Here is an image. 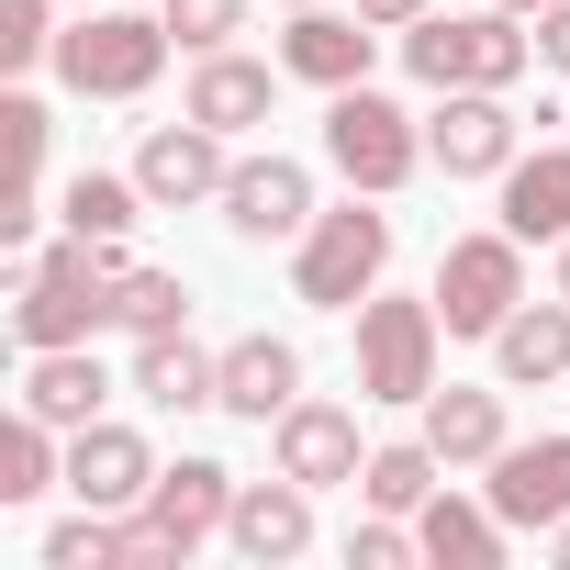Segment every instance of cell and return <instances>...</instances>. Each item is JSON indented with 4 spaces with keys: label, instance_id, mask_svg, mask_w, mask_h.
<instances>
[{
    "label": "cell",
    "instance_id": "d590c367",
    "mask_svg": "<svg viewBox=\"0 0 570 570\" xmlns=\"http://www.w3.org/2000/svg\"><path fill=\"white\" fill-rule=\"evenodd\" d=\"M548 548H559V559H570V525H559V537H548Z\"/></svg>",
    "mask_w": 570,
    "mask_h": 570
},
{
    "label": "cell",
    "instance_id": "ffe728a7",
    "mask_svg": "<svg viewBox=\"0 0 570 570\" xmlns=\"http://www.w3.org/2000/svg\"><path fill=\"white\" fill-rule=\"evenodd\" d=\"M414 537H425V559H436V570H503V548H514V525L492 514V492L470 503V492H448V481L414 503Z\"/></svg>",
    "mask_w": 570,
    "mask_h": 570
},
{
    "label": "cell",
    "instance_id": "277c9868",
    "mask_svg": "<svg viewBox=\"0 0 570 570\" xmlns=\"http://www.w3.org/2000/svg\"><path fill=\"white\" fill-rule=\"evenodd\" d=\"M168 12H68V35H57V90H79V101H146L157 90V68H168Z\"/></svg>",
    "mask_w": 570,
    "mask_h": 570
},
{
    "label": "cell",
    "instance_id": "7a4b0ae2",
    "mask_svg": "<svg viewBox=\"0 0 570 570\" xmlns=\"http://www.w3.org/2000/svg\"><path fill=\"white\" fill-rule=\"evenodd\" d=\"M403 68L425 90H514L537 68V23L503 12V0H481V12H425V23H403Z\"/></svg>",
    "mask_w": 570,
    "mask_h": 570
},
{
    "label": "cell",
    "instance_id": "4dcf8cb0",
    "mask_svg": "<svg viewBox=\"0 0 570 570\" xmlns=\"http://www.w3.org/2000/svg\"><path fill=\"white\" fill-rule=\"evenodd\" d=\"M347 559H358V570H403V559H425V537H414V514H381V503H370V514L347 525Z\"/></svg>",
    "mask_w": 570,
    "mask_h": 570
},
{
    "label": "cell",
    "instance_id": "6da1fadb",
    "mask_svg": "<svg viewBox=\"0 0 570 570\" xmlns=\"http://www.w3.org/2000/svg\"><path fill=\"white\" fill-rule=\"evenodd\" d=\"M112 279H124V246H90V235H57L23 257L12 279V347H90L112 325Z\"/></svg>",
    "mask_w": 570,
    "mask_h": 570
},
{
    "label": "cell",
    "instance_id": "9a60e30c",
    "mask_svg": "<svg viewBox=\"0 0 570 570\" xmlns=\"http://www.w3.org/2000/svg\"><path fill=\"white\" fill-rule=\"evenodd\" d=\"M224 548H235V559H257V570H279V559H303V548H314V492H303L292 470H268V481H235V514H224Z\"/></svg>",
    "mask_w": 570,
    "mask_h": 570
},
{
    "label": "cell",
    "instance_id": "7c38bea8",
    "mask_svg": "<svg viewBox=\"0 0 570 570\" xmlns=\"http://www.w3.org/2000/svg\"><path fill=\"white\" fill-rule=\"evenodd\" d=\"M157 470H168V459H157L135 425H112V414L68 436V492H79L90 514H135V503L157 492Z\"/></svg>",
    "mask_w": 570,
    "mask_h": 570
},
{
    "label": "cell",
    "instance_id": "e0dca14e",
    "mask_svg": "<svg viewBox=\"0 0 570 570\" xmlns=\"http://www.w3.org/2000/svg\"><path fill=\"white\" fill-rule=\"evenodd\" d=\"M135 514L190 559L202 537H224V514H235V470H224V459H168V470H157V492H146Z\"/></svg>",
    "mask_w": 570,
    "mask_h": 570
},
{
    "label": "cell",
    "instance_id": "5b68a950",
    "mask_svg": "<svg viewBox=\"0 0 570 570\" xmlns=\"http://www.w3.org/2000/svg\"><path fill=\"white\" fill-rule=\"evenodd\" d=\"M325 168H336L347 190H381V202H392V190L425 168V124H414L392 90H370V79H358V90H325Z\"/></svg>",
    "mask_w": 570,
    "mask_h": 570
},
{
    "label": "cell",
    "instance_id": "9c48e42d",
    "mask_svg": "<svg viewBox=\"0 0 570 570\" xmlns=\"http://www.w3.org/2000/svg\"><path fill=\"white\" fill-rule=\"evenodd\" d=\"M135 179H146V202H157V213L224 202V179H235V135H213L202 112H179V124H146V146H135Z\"/></svg>",
    "mask_w": 570,
    "mask_h": 570
},
{
    "label": "cell",
    "instance_id": "484cf974",
    "mask_svg": "<svg viewBox=\"0 0 570 570\" xmlns=\"http://www.w3.org/2000/svg\"><path fill=\"white\" fill-rule=\"evenodd\" d=\"M46 492H68V425L12 414L0 425V503H46Z\"/></svg>",
    "mask_w": 570,
    "mask_h": 570
},
{
    "label": "cell",
    "instance_id": "f35d334b",
    "mask_svg": "<svg viewBox=\"0 0 570 570\" xmlns=\"http://www.w3.org/2000/svg\"><path fill=\"white\" fill-rule=\"evenodd\" d=\"M559 124H570V112H559Z\"/></svg>",
    "mask_w": 570,
    "mask_h": 570
},
{
    "label": "cell",
    "instance_id": "cb8c5ba5",
    "mask_svg": "<svg viewBox=\"0 0 570 570\" xmlns=\"http://www.w3.org/2000/svg\"><path fill=\"white\" fill-rule=\"evenodd\" d=\"M503 224L525 246H570V146H537L503 168Z\"/></svg>",
    "mask_w": 570,
    "mask_h": 570
},
{
    "label": "cell",
    "instance_id": "603a6c76",
    "mask_svg": "<svg viewBox=\"0 0 570 570\" xmlns=\"http://www.w3.org/2000/svg\"><path fill=\"white\" fill-rule=\"evenodd\" d=\"M101 392H112V381H101L90 347H35V358H23V414H46V425H68V436L101 425Z\"/></svg>",
    "mask_w": 570,
    "mask_h": 570
},
{
    "label": "cell",
    "instance_id": "4fadbf2b",
    "mask_svg": "<svg viewBox=\"0 0 570 570\" xmlns=\"http://www.w3.org/2000/svg\"><path fill=\"white\" fill-rule=\"evenodd\" d=\"M370 57H381V23H370V12H336V0L292 12V35H279V68H292L303 90H358Z\"/></svg>",
    "mask_w": 570,
    "mask_h": 570
},
{
    "label": "cell",
    "instance_id": "f546056e",
    "mask_svg": "<svg viewBox=\"0 0 570 570\" xmlns=\"http://www.w3.org/2000/svg\"><path fill=\"white\" fill-rule=\"evenodd\" d=\"M157 12H168V35H179L190 57H213V46H235V35H246L257 0H157Z\"/></svg>",
    "mask_w": 570,
    "mask_h": 570
},
{
    "label": "cell",
    "instance_id": "30bf717a",
    "mask_svg": "<svg viewBox=\"0 0 570 570\" xmlns=\"http://www.w3.org/2000/svg\"><path fill=\"white\" fill-rule=\"evenodd\" d=\"M481 492H492V514H503L514 537H559V525H570V436H514Z\"/></svg>",
    "mask_w": 570,
    "mask_h": 570
},
{
    "label": "cell",
    "instance_id": "836d02e7",
    "mask_svg": "<svg viewBox=\"0 0 570 570\" xmlns=\"http://www.w3.org/2000/svg\"><path fill=\"white\" fill-rule=\"evenodd\" d=\"M503 12H525V23H537V12H548V0H503Z\"/></svg>",
    "mask_w": 570,
    "mask_h": 570
},
{
    "label": "cell",
    "instance_id": "ac0fdd59",
    "mask_svg": "<svg viewBox=\"0 0 570 570\" xmlns=\"http://www.w3.org/2000/svg\"><path fill=\"white\" fill-rule=\"evenodd\" d=\"M414 414H425V448H436L448 470H492V459L514 448V425H503V392H481V381H436Z\"/></svg>",
    "mask_w": 570,
    "mask_h": 570
},
{
    "label": "cell",
    "instance_id": "d4e9b609",
    "mask_svg": "<svg viewBox=\"0 0 570 570\" xmlns=\"http://www.w3.org/2000/svg\"><path fill=\"white\" fill-rule=\"evenodd\" d=\"M146 213H157V202H146V179H135V168H124V179H112V168H79V179L57 190V224H68V235H90V246H124Z\"/></svg>",
    "mask_w": 570,
    "mask_h": 570
},
{
    "label": "cell",
    "instance_id": "d6a6232c",
    "mask_svg": "<svg viewBox=\"0 0 570 570\" xmlns=\"http://www.w3.org/2000/svg\"><path fill=\"white\" fill-rule=\"evenodd\" d=\"M358 12H370L381 35H403V23H425V12H436V0H358Z\"/></svg>",
    "mask_w": 570,
    "mask_h": 570
},
{
    "label": "cell",
    "instance_id": "1f68e13d",
    "mask_svg": "<svg viewBox=\"0 0 570 570\" xmlns=\"http://www.w3.org/2000/svg\"><path fill=\"white\" fill-rule=\"evenodd\" d=\"M537 57L570 79V0H548V12H537Z\"/></svg>",
    "mask_w": 570,
    "mask_h": 570
},
{
    "label": "cell",
    "instance_id": "44dd1931",
    "mask_svg": "<svg viewBox=\"0 0 570 570\" xmlns=\"http://www.w3.org/2000/svg\"><path fill=\"white\" fill-rule=\"evenodd\" d=\"M213 392H224V347H190V325H179V336H135V403L202 414Z\"/></svg>",
    "mask_w": 570,
    "mask_h": 570
},
{
    "label": "cell",
    "instance_id": "8fae6325",
    "mask_svg": "<svg viewBox=\"0 0 570 570\" xmlns=\"http://www.w3.org/2000/svg\"><path fill=\"white\" fill-rule=\"evenodd\" d=\"M224 224L246 235V246H292L303 224H314V168L303 157H235V179H224Z\"/></svg>",
    "mask_w": 570,
    "mask_h": 570
},
{
    "label": "cell",
    "instance_id": "8d00e7d4",
    "mask_svg": "<svg viewBox=\"0 0 570 570\" xmlns=\"http://www.w3.org/2000/svg\"><path fill=\"white\" fill-rule=\"evenodd\" d=\"M279 12H314V0H279Z\"/></svg>",
    "mask_w": 570,
    "mask_h": 570
},
{
    "label": "cell",
    "instance_id": "7402d4cb",
    "mask_svg": "<svg viewBox=\"0 0 570 570\" xmlns=\"http://www.w3.org/2000/svg\"><path fill=\"white\" fill-rule=\"evenodd\" d=\"M492 370H503V392L570 381V292H559V303H514L503 336H492Z\"/></svg>",
    "mask_w": 570,
    "mask_h": 570
},
{
    "label": "cell",
    "instance_id": "d6986e66",
    "mask_svg": "<svg viewBox=\"0 0 570 570\" xmlns=\"http://www.w3.org/2000/svg\"><path fill=\"white\" fill-rule=\"evenodd\" d=\"M292 403H303V347H292V336H235V347H224V392H213V414L279 425Z\"/></svg>",
    "mask_w": 570,
    "mask_h": 570
},
{
    "label": "cell",
    "instance_id": "ba28073f",
    "mask_svg": "<svg viewBox=\"0 0 570 570\" xmlns=\"http://www.w3.org/2000/svg\"><path fill=\"white\" fill-rule=\"evenodd\" d=\"M425 157H436L448 179H503V168L525 157V124H514L503 90H436V112H425Z\"/></svg>",
    "mask_w": 570,
    "mask_h": 570
},
{
    "label": "cell",
    "instance_id": "3957f363",
    "mask_svg": "<svg viewBox=\"0 0 570 570\" xmlns=\"http://www.w3.org/2000/svg\"><path fill=\"white\" fill-rule=\"evenodd\" d=\"M381 268H392V213H381V190H347L336 213H314V224L292 235V303L358 314V303L381 292Z\"/></svg>",
    "mask_w": 570,
    "mask_h": 570
},
{
    "label": "cell",
    "instance_id": "8992f818",
    "mask_svg": "<svg viewBox=\"0 0 570 570\" xmlns=\"http://www.w3.org/2000/svg\"><path fill=\"white\" fill-rule=\"evenodd\" d=\"M436 347H448L436 292L425 303L414 292H370L358 303V403H425L436 392Z\"/></svg>",
    "mask_w": 570,
    "mask_h": 570
},
{
    "label": "cell",
    "instance_id": "e575fe53",
    "mask_svg": "<svg viewBox=\"0 0 570 570\" xmlns=\"http://www.w3.org/2000/svg\"><path fill=\"white\" fill-rule=\"evenodd\" d=\"M559 292H570V246H559Z\"/></svg>",
    "mask_w": 570,
    "mask_h": 570
},
{
    "label": "cell",
    "instance_id": "2e32d148",
    "mask_svg": "<svg viewBox=\"0 0 570 570\" xmlns=\"http://www.w3.org/2000/svg\"><path fill=\"white\" fill-rule=\"evenodd\" d=\"M279 79H292V68H257V57L213 46V57H190V90H179V112H202L213 135H257V124L279 112Z\"/></svg>",
    "mask_w": 570,
    "mask_h": 570
},
{
    "label": "cell",
    "instance_id": "74e56055",
    "mask_svg": "<svg viewBox=\"0 0 570 570\" xmlns=\"http://www.w3.org/2000/svg\"><path fill=\"white\" fill-rule=\"evenodd\" d=\"M68 12H101V0H68Z\"/></svg>",
    "mask_w": 570,
    "mask_h": 570
},
{
    "label": "cell",
    "instance_id": "83f0119b",
    "mask_svg": "<svg viewBox=\"0 0 570 570\" xmlns=\"http://www.w3.org/2000/svg\"><path fill=\"white\" fill-rule=\"evenodd\" d=\"M112 325H124V336H179V325H190V279L124 257V279H112Z\"/></svg>",
    "mask_w": 570,
    "mask_h": 570
},
{
    "label": "cell",
    "instance_id": "4316f807",
    "mask_svg": "<svg viewBox=\"0 0 570 570\" xmlns=\"http://www.w3.org/2000/svg\"><path fill=\"white\" fill-rule=\"evenodd\" d=\"M436 448H425V425L414 436H392V448H370V470H358V503H381V514H414L425 492H436Z\"/></svg>",
    "mask_w": 570,
    "mask_h": 570
},
{
    "label": "cell",
    "instance_id": "f1b7e54d",
    "mask_svg": "<svg viewBox=\"0 0 570 570\" xmlns=\"http://www.w3.org/2000/svg\"><path fill=\"white\" fill-rule=\"evenodd\" d=\"M57 12L68 0H0V68H57Z\"/></svg>",
    "mask_w": 570,
    "mask_h": 570
},
{
    "label": "cell",
    "instance_id": "5bb4252c",
    "mask_svg": "<svg viewBox=\"0 0 570 570\" xmlns=\"http://www.w3.org/2000/svg\"><path fill=\"white\" fill-rule=\"evenodd\" d=\"M268 459L292 470L303 492H336V481H358V470H370V448H358V414H347V403H314V392H303L292 414L268 425Z\"/></svg>",
    "mask_w": 570,
    "mask_h": 570
},
{
    "label": "cell",
    "instance_id": "52a82bcc",
    "mask_svg": "<svg viewBox=\"0 0 570 570\" xmlns=\"http://www.w3.org/2000/svg\"><path fill=\"white\" fill-rule=\"evenodd\" d=\"M525 303V235L514 224H481V235H448L436 257V325L448 336H503V314Z\"/></svg>",
    "mask_w": 570,
    "mask_h": 570
}]
</instances>
